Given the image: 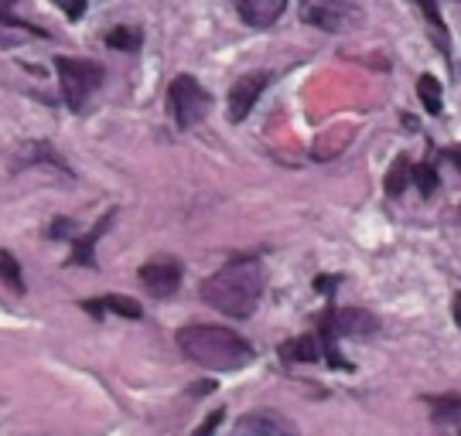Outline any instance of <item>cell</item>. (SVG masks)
Masks as SVG:
<instances>
[{
    "label": "cell",
    "mask_w": 461,
    "mask_h": 436,
    "mask_svg": "<svg viewBox=\"0 0 461 436\" xmlns=\"http://www.w3.org/2000/svg\"><path fill=\"white\" fill-rule=\"evenodd\" d=\"M267 273L260 259H232L226 262L219 273H212L205 283H202V300L215 307L226 317H236L243 321L249 317L257 304H260V293H264Z\"/></svg>",
    "instance_id": "1"
},
{
    "label": "cell",
    "mask_w": 461,
    "mask_h": 436,
    "mask_svg": "<svg viewBox=\"0 0 461 436\" xmlns=\"http://www.w3.org/2000/svg\"><path fill=\"white\" fill-rule=\"evenodd\" d=\"M178 348L185 358H192L209 372H236L253 361V344L230 327H215V324H185L178 331Z\"/></svg>",
    "instance_id": "2"
},
{
    "label": "cell",
    "mask_w": 461,
    "mask_h": 436,
    "mask_svg": "<svg viewBox=\"0 0 461 436\" xmlns=\"http://www.w3.org/2000/svg\"><path fill=\"white\" fill-rule=\"evenodd\" d=\"M59 79H62V96H66L72 113H83L89 96L103 85V65L96 62H79V58H55Z\"/></svg>",
    "instance_id": "3"
},
{
    "label": "cell",
    "mask_w": 461,
    "mask_h": 436,
    "mask_svg": "<svg viewBox=\"0 0 461 436\" xmlns=\"http://www.w3.org/2000/svg\"><path fill=\"white\" fill-rule=\"evenodd\" d=\"M167 106H171V116L182 129H192L195 123H202L209 110H212V96L202 89V82L192 79V76H178L167 89Z\"/></svg>",
    "instance_id": "4"
},
{
    "label": "cell",
    "mask_w": 461,
    "mask_h": 436,
    "mask_svg": "<svg viewBox=\"0 0 461 436\" xmlns=\"http://www.w3.org/2000/svg\"><path fill=\"white\" fill-rule=\"evenodd\" d=\"M379 327V321L369 310H331L329 317L321 321V341H325V355L335 361V338H369Z\"/></svg>",
    "instance_id": "5"
},
{
    "label": "cell",
    "mask_w": 461,
    "mask_h": 436,
    "mask_svg": "<svg viewBox=\"0 0 461 436\" xmlns=\"http://www.w3.org/2000/svg\"><path fill=\"white\" fill-rule=\"evenodd\" d=\"M140 283L148 287L154 297H171L182 287V262L175 256H154L150 262L140 266Z\"/></svg>",
    "instance_id": "6"
},
{
    "label": "cell",
    "mask_w": 461,
    "mask_h": 436,
    "mask_svg": "<svg viewBox=\"0 0 461 436\" xmlns=\"http://www.w3.org/2000/svg\"><path fill=\"white\" fill-rule=\"evenodd\" d=\"M267 82H270L267 72H247V76H240V79L232 82V89H230V120L232 123H243V120H247L249 110L257 106V99L264 96Z\"/></svg>",
    "instance_id": "7"
},
{
    "label": "cell",
    "mask_w": 461,
    "mask_h": 436,
    "mask_svg": "<svg viewBox=\"0 0 461 436\" xmlns=\"http://www.w3.org/2000/svg\"><path fill=\"white\" fill-rule=\"evenodd\" d=\"M236 436H297V433L287 420H280L274 413L260 409V413H249V416H243V420L236 423Z\"/></svg>",
    "instance_id": "8"
},
{
    "label": "cell",
    "mask_w": 461,
    "mask_h": 436,
    "mask_svg": "<svg viewBox=\"0 0 461 436\" xmlns=\"http://www.w3.org/2000/svg\"><path fill=\"white\" fill-rule=\"evenodd\" d=\"M83 310H89L93 317H106V314H120V317H131V321H140V304L123 297V293H110V297H96V300H83Z\"/></svg>",
    "instance_id": "9"
},
{
    "label": "cell",
    "mask_w": 461,
    "mask_h": 436,
    "mask_svg": "<svg viewBox=\"0 0 461 436\" xmlns=\"http://www.w3.org/2000/svg\"><path fill=\"white\" fill-rule=\"evenodd\" d=\"M304 21H312L325 31H339L342 24L352 21V11L342 7V4H331V0H314V4L304 7Z\"/></svg>",
    "instance_id": "10"
},
{
    "label": "cell",
    "mask_w": 461,
    "mask_h": 436,
    "mask_svg": "<svg viewBox=\"0 0 461 436\" xmlns=\"http://www.w3.org/2000/svg\"><path fill=\"white\" fill-rule=\"evenodd\" d=\"M287 0H240V17L249 28H270L284 14Z\"/></svg>",
    "instance_id": "11"
},
{
    "label": "cell",
    "mask_w": 461,
    "mask_h": 436,
    "mask_svg": "<svg viewBox=\"0 0 461 436\" xmlns=\"http://www.w3.org/2000/svg\"><path fill=\"white\" fill-rule=\"evenodd\" d=\"M32 34L34 38H49V31L34 28L28 21H17L14 14L0 17V49H17V45H24Z\"/></svg>",
    "instance_id": "12"
},
{
    "label": "cell",
    "mask_w": 461,
    "mask_h": 436,
    "mask_svg": "<svg viewBox=\"0 0 461 436\" xmlns=\"http://www.w3.org/2000/svg\"><path fill=\"white\" fill-rule=\"evenodd\" d=\"M113 215L116 211H106V215L96 222V228H89V236L76 239V245H72V262H83V266H93V262H96V259H93V245H96V239L106 232V228L113 226Z\"/></svg>",
    "instance_id": "13"
},
{
    "label": "cell",
    "mask_w": 461,
    "mask_h": 436,
    "mask_svg": "<svg viewBox=\"0 0 461 436\" xmlns=\"http://www.w3.org/2000/svg\"><path fill=\"white\" fill-rule=\"evenodd\" d=\"M325 355V341L318 334H304V338H294L284 344V358L287 361H318Z\"/></svg>",
    "instance_id": "14"
},
{
    "label": "cell",
    "mask_w": 461,
    "mask_h": 436,
    "mask_svg": "<svg viewBox=\"0 0 461 436\" xmlns=\"http://www.w3.org/2000/svg\"><path fill=\"white\" fill-rule=\"evenodd\" d=\"M0 283L4 287H11L14 293H24V270H21V262L14 259V253H7V249H0Z\"/></svg>",
    "instance_id": "15"
},
{
    "label": "cell",
    "mask_w": 461,
    "mask_h": 436,
    "mask_svg": "<svg viewBox=\"0 0 461 436\" xmlns=\"http://www.w3.org/2000/svg\"><path fill=\"white\" fill-rule=\"evenodd\" d=\"M417 96H420V102H424V110H428L430 116L441 113L445 99H441V82L434 79V76H420V79H417Z\"/></svg>",
    "instance_id": "16"
},
{
    "label": "cell",
    "mask_w": 461,
    "mask_h": 436,
    "mask_svg": "<svg viewBox=\"0 0 461 436\" xmlns=\"http://www.w3.org/2000/svg\"><path fill=\"white\" fill-rule=\"evenodd\" d=\"M411 157H396L393 167H390V174H386V191L393 194V198H400V194L407 191V184H411Z\"/></svg>",
    "instance_id": "17"
},
{
    "label": "cell",
    "mask_w": 461,
    "mask_h": 436,
    "mask_svg": "<svg viewBox=\"0 0 461 436\" xmlns=\"http://www.w3.org/2000/svg\"><path fill=\"white\" fill-rule=\"evenodd\" d=\"M434 423H461V396H438Z\"/></svg>",
    "instance_id": "18"
},
{
    "label": "cell",
    "mask_w": 461,
    "mask_h": 436,
    "mask_svg": "<svg viewBox=\"0 0 461 436\" xmlns=\"http://www.w3.org/2000/svg\"><path fill=\"white\" fill-rule=\"evenodd\" d=\"M106 45L116 51H137L140 49V31H133V28H113V31L106 34Z\"/></svg>",
    "instance_id": "19"
},
{
    "label": "cell",
    "mask_w": 461,
    "mask_h": 436,
    "mask_svg": "<svg viewBox=\"0 0 461 436\" xmlns=\"http://www.w3.org/2000/svg\"><path fill=\"white\" fill-rule=\"evenodd\" d=\"M411 178L417 181V188H420L424 198H430V194L438 191V171H434L430 164H417V167L411 171Z\"/></svg>",
    "instance_id": "20"
},
{
    "label": "cell",
    "mask_w": 461,
    "mask_h": 436,
    "mask_svg": "<svg viewBox=\"0 0 461 436\" xmlns=\"http://www.w3.org/2000/svg\"><path fill=\"white\" fill-rule=\"evenodd\" d=\"M222 416H226L222 409H212V413L205 416V423H202V426H198V430H195L192 436H215V430H219V423H222Z\"/></svg>",
    "instance_id": "21"
},
{
    "label": "cell",
    "mask_w": 461,
    "mask_h": 436,
    "mask_svg": "<svg viewBox=\"0 0 461 436\" xmlns=\"http://www.w3.org/2000/svg\"><path fill=\"white\" fill-rule=\"evenodd\" d=\"M55 4H59L72 21H79V17L86 14V0H55Z\"/></svg>",
    "instance_id": "22"
},
{
    "label": "cell",
    "mask_w": 461,
    "mask_h": 436,
    "mask_svg": "<svg viewBox=\"0 0 461 436\" xmlns=\"http://www.w3.org/2000/svg\"><path fill=\"white\" fill-rule=\"evenodd\" d=\"M417 4L424 7V14H428L430 24H438V31L445 34V24H441V17H438V11H434V0H417ZM445 38H447V34H445Z\"/></svg>",
    "instance_id": "23"
},
{
    "label": "cell",
    "mask_w": 461,
    "mask_h": 436,
    "mask_svg": "<svg viewBox=\"0 0 461 436\" xmlns=\"http://www.w3.org/2000/svg\"><path fill=\"white\" fill-rule=\"evenodd\" d=\"M451 314H455V324L461 327V293H455V300H451Z\"/></svg>",
    "instance_id": "24"
}]
</instances>
